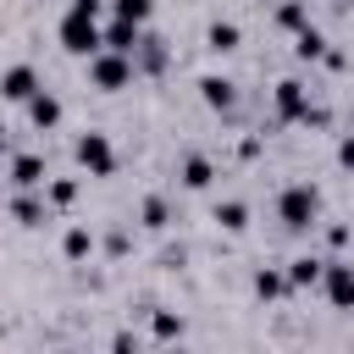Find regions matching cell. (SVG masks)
Instances as JSON below:
<instances>
[{
  "label": "cell",
  "mask_w": 354,
  "mask_h": 354,
  "mask_svg": "<svg viewBox=\"0 0 354 354\" xmlns=\"http://www.w3.org/2000/svg\"><path fill=\"white\" fill-rule=\"evenodd\" d=\"M55 39H61V50L66 55H94V50H105V33H100V17L94 11H83V6H72L61 22H55Z\"/></svg>",
  "instance_id": "6da1fadb"
},
{
  "label": "cell",
  "mask_w": 354,
  "mask_h": 354,
  "mask_svg": "<svg viewBox=\"0 0 354 354\" xmlns=\"http://www.w3.org/2000/svg\"><path fill=\"white\" fill-rule=\"evenodd\" d=\"M315 216H321V194H315V183H288V188L277 194V221H282L288 232L315 227Z\"/></svg>",
  "instance_id": "7a4b0ae2"
},
{
  "label": "cell",
  "mask_w": 354,
  "mask_h": 354,
  "mask_svg": "<svg viewBox=\"0 0 354 354\" xmlns=\"http://www.w3.org/2000/svg\"><path fill=\"white\" fill-rule=\"evenodd\" d=\"M133 72H138V66H133V55H122V50H94V55H88V83L105 88V94L127 88Z\"/></svg>",
  "instance_id": "3957f363"
},
{
  "label": "cell",
  "mask_w": 354,
  "mask_h": 354,
  "mask_svg": "<svg viewBox=\"0 0 354 354\" xmlns=\"http://www.w3.org/2000/svg\"><path fill=\"white\" fill-rule=\"evenodd\" d=\"M315 288L326 293V304H332V310H354V260H326Z\"/></svg>",
  "instance_id": "277c9868"
},
{
  "label": "cell",
  "mask_w": 354,
  "mask_h": 354,
  "mask_svg": "<svg viewBox=\"0 0 354 354\" xmlns=\"http://www.w3.org/2000/svg\"><path fill=\"white\" fill-rule=\"evenodd\" d=\"M77 166H83L88 177H111V171H116L111 138H105V133H83V138H77Z\"/></svg>",
  "instance_id": "5b68a950"
},
{
  "label": "cell",
  "mask_w": 354,
  "mask_h": 354,
  "mask_svg": "<svg viewBox=\"0 0 354 354\" xmlns=\"http://www.w3.org/2000/svg\"><path fill=\"white\" fill-rule=\"evenodd\" d=\"M33 88H44V83H39V72H33L28 61H17V66H6V72H0V100L28 105V100H33Z\"/></svg>",
  "instance_id": "8992f818"
},
{
  "label": "cell",
  "mask_w": 354,
  "mask_h": 354,
  "mask_svg": "<svg viewBox=\"0 0 354 354\" xmlns=\"http://www.w3.org/2000/svg\"><path fill=\"white\" fill-rule=\"evenodd\" d=\"M304 105H310V88H304L299 77H282V83H277V94H271L277 122H299V116H304Z\"/></svg>",
  "instance_id": "52a82bcc"
},
{
  "label": "cell",
  "mask_w": 354,
  "mask_h": 354,
  "mask_svg": "<svg viewBox=\"0 0 354 354\" xmlns=\"http://www.w3.org/2000/svg\"><path fill=\"white\" fill-rule=\"evenodd\" d=\"M199 100H205L210 111H238V83H232V77L205 72V77H199Z\"/></svg>",
  "instance_id": "ba28073f"
},
{
  "label": "cell",
  "mask_w": 354,
  "mask_h": 354,
  "mask_svg": "<svg viewBox=\"0 0 354 354\" xmlns=\"http://www.w3.org/2000/svg\"><path fill=\"white\" fill-rule=\"evenodd\" d=\"M11 216H17V227H44V221H50V199H39L33 188H22V194L11 199Z\"/></svg>",
  "instance_id": "9c48e42d"
},
{
  "label": "cell",
  "mask_w": 354,
  "mask_h": 354,
  "mask_svg": "<svg viewBox=\"0 0 354 354\" xmlns=\"http://www.w3.org/2000/svg\"><path fill=\"white\" fill-rule=\"evenodd\" d=\"M100 33H105V50H122V55H133L138 39H144V28H138V22H122V17H111Z\"/></svg>",
  "instance_id": "30bf717a"
},
{
  "label": "cell",
  "mask_w": 354,
  "mask_h": 354,
  "mask_svg": "<svg viewBox=\"0 0 354 354\" xmlns=\"http://www.w3.org/2000/svg\"><path fill=\"white\" fill-rule=\"evenodd\" d=\"M28 122H33L39 133H50V127L61 122V100H55L50 88H33V100H28Z\"/></svg>",
  "instance_id": "8fae6325"
},
{
  "label": "cell",
  "mask_w": 354,
  "mask_h": 354,
  "mask_svg": "<svg viewBox=\"0 0 354 354\" xmlns=\"http://www.w3.org/2000/svg\"><path fill=\"white\" fill-rule=\"evenodd\" d=\"M11 188H44V155H11Z\"/></svg>",
  "instance_id": "7c38bea8"
},
{
  "label": "cell",
  "mask_w": 354,
  "mask_h": 354,
  "mask_svg": "<svg viewBox=\"0 0 354 354\" xmlns=\"http://www.w3.org/2000/svg\"><path fill=\"white\" fill-rule=\"evenodd\" d=\"M238 44H243L238 22H210V28H205V50H216V55H232Z\"/></svg>",
  "instance_id": "4fadbf2b"
},
{
  "label": "cell",
  "mask_w": 354,
  "mask_h": 354,
  "mask_svg": "<svg viewBox=\"0 0 354 354\" xmlns=\"http://www.w3.org/2000/svg\"><path fill=\"white\" fill-rule=\"evenodd\" d=\"M321 50H326V33H321L315 22H304V28L293 33V55H299V61H321Z\"/></svg>",
  "instance_id": "5bb4252c"
},
{
  "label": "cell",
  "mask_w": 354,
  "mask_h": 354,
  "mask_svg": "<svg viewBox=\"0 0 354 354\" xmlns=\"http://www.w3.org/2000/svg\"><path fill=\"white\" fill-rule=\"evenodd\" d=\"M133 66H144V72H160V66H166V39L144 33V39H138V50H133Z\"/></svg>",
  "instance_id": "9a60e30c"
},
{
  "label": "cell",
  "mask_w": 354,
  "mask_h": 354,
  "mask_svg": "<svg viewBox=\"0 0 354 354\" xmlns=\"http://www.w3.org/2000/svg\"><path fill=\"white\" fill-rule=\"evenodd\" d=\"M210 183H216L210 155H183V188H210Z\"/></svg>",
  "instance_id": "2e32d148"
},
{
  "label": "cell",
  "mask_w": 354,
  "mask_h": 354,
  "mask_svg": "<svg viewBox=\"0 0 354 354\" xmlns=\"http://www.w3.org/2000/svg\"><path fill=\"white\" fill-rule=\"evenodd\" d=\"M321 266H326L321 254H299V260L288 266V288H315V282H321Z\"/></svg>",
  "instance_id": "e0dca14e"
},
{
  "label": "cell",
  "mask_w": 354,
  "mask_h": 354,
  "mask_svg": "<svg viewBox=\"0 0 354 354\" xmlns=\"http://www.w3.org/2000/svg\"><path fill=\"white\" fill-rule=\"evenodd\" d=\"M138 221H144L149 232H160V227H171V205H166V194H149V199L138 205Z\"/></svg>",
  "instance_id": "ac0fdd59"
},
{
  "label": "cell",
  "mask_w": 354,
  "mask_h": 354,
  "mask_svg": "<svg viewBox=\"0 0 354 354\" xmlns=\"http://www.w3.org/2000/svg\"><path fill=\"white\" fill-rule=\"evenodd\" d=\"M210 221H216V227H227V232H243V227H249V205H243V199H221Z\"/></svg>",
  "instance_id": "d6986e66"
},
{
  "label": "cell",
  "mask_w": 354,
  "mask_h": 354,
  "mask_svg": "<svg viewBox=\"0 0 354 354\" xmlns=\"http://www.w3.org/2000/svg\"><path fill=\"white\" fill-rule=\"evenodd\" d=\"M304 22H310V0H282V6H277V28H282V33H299Z\"/></svg>",
  "instance_id": "ffe728a7"
},
{
  "label": "cell",
  "mask_w": 354,
  "mask_h": 354,
  "mask_svg": "<svg viewBox=\"0 0 354 354\" xmlns=\"http://www.w3.org/2000/svg\"><path fill=\"white\" fill-rule=\"evenodd\" d=\"M61 249H66V260H88V254H94V232H88V227H66Z\"/></svg>",
  "instance_id": "44dd1931"
},
{
  "label": "cell",
  "mask_w": 354,
  "mask_h": 354,
  "mask_svg": "<svg viewBox=\"0 0 354 354\" xmlns=\"http://www.w3.org/2000/svg\"><path fill=\"white\" fill-rule=\"evenodd\" d=\"M254 293H260V299H282V293H293V288H288V271H271V266L254 271Z\"/></svg>",
  "instance_id": "7402d4cb"
},
{
  "label": "cell",
  "mask_w": 354,
  "mask_h": 354,
  "mask_svg": "<svg viewBox=\"0 0 354 354\" xmlns=\"http://www.w3.org/2000/svg\"><path fill=\"white\" fill-rule=\"evenodd\" d=\"M44 199H50V205H55V210H66V205H72V199H77V177H55V183H50V177H44Z\"/></svg>",
  "instance_id": "603a6c76"
},
{
  "label": "cell",
  "mask_w": 354,
  "mask_h": 354,
  "mask_svg": "<svg viewBox=\"0 0 354 354\" xmlns=\"http://www.w3.org/2000/svg\"><path fill=\"white\" fill-rule=\"evenodd\" d=\"M111 17H122V22H149V0H111Z\"/></svg>",
  "instance_id": "cb8c5ba5"
},
{
  "label": "cell",
  "mask_w": 354,
  "mask_h": 354,
  "mask_svg": "<svg viewBox=\"0 0 354 354\" xmlns=\"http://www.w3.org/2000/svg\"><path fill=\"white\" fill-rule=\"evenodd\" d=\"M155 337H183V315H155Z\"/></svg>",
  "instance_id": "d4e9b609"
},
{
  "label": "cell",
  "mask_w": 354,
  "mask_h": 354,
  "mask_svg": "<svg viewBox=\"0 0 354 354\" xmlns=\"http://www.w3.org/2000/svg\"><path fill=\"white\" fill-rule=\"evenodd\" d=\"M337 166H348V171H354V133H343V138H337Z\"/></svg>",
  "instance_id": "484cf974"
},
{
  "label": "cell",
  "mask_w": 354,
  "mask_h": 354,
  "mask_svg": "<svg viewBox=\"0 0 354 354\" xmlns=\"http://www.w3.org/2000/svg\"><path fill=\"white\" fill-rule=\"evenodd\" d=\"M72 6H83V11H94V17H100V6H105V0H72Z\"/></svg>",
  "instance_id": "4316f807"
},
{
  "label": "cell",
  "mask_w": 354,
  "mask_h": 354,
  "mask_svg": "<svg viewBox=\"0 0 354 354\" xmlns=\"http://www.w3.org/2000/svg\"><path fill=\"white\" fill-rule=\"evenodd\" d=\"M6 155H11V138H6V127H0V160H6Z\"/></svg>",
  "instance_id": "83f0119b"
},
{
  "label": "cell",
  "mask_w": 354,
  "mask_h": 354,
  "mask_svg": "<svg viewBox=\"0 0 354 354\" xmlns=\"http://www.w3.org/2000/svg\"><path fill=\"white\" fill-rule=\"evenodd\" d=\"M332 6H337V11H354V0H332Z\"/></svg>",
  "instance_id": "f1b7e54d"
}]
</instances>
